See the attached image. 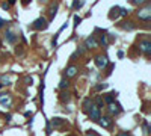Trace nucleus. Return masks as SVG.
Segmentation results:
<instances>
[{
    "label": "nucleus",
    "mask_w": 151,
    "mask_h": 136,
    "mask_svg": "<svg viewBox=\"0 0 151 136\" xmlns=\"http://www.w3.org/2000/svg\"><path fill=\"white\" fill-rule=\"evenodd\" d=\"M133 5H142V3H147L148 0H130Z\"/></svg>",
    "instance_id": "nucleus-19"
},
{
    "label": "nucleus",
    "mask_w": 151,
    "mask_h": 136,
    "mask_svg": "<svg viewBox=\"0 0 151 136\" xmlns=\"http://www.w3.org/2000/svg\"><path fill=\"white\" fill-rule=\"evenodd\" d=\"M119 15V8L118 6H115L110 9V14H109V18H117Z\"/></svg>",
    "instance_id": "nucleus-11"
},
{
    "label": "nucleus",
    "mask_w": 151,
    "mask_h": 136,
    "mask_svg": "<svg viewBox=\"0 0 151 136\" xmlns=\"http://www.w3.org/2000/svg\"><path fill=\"white\" fill-rule=\"evenodd\" d=\"M104 88H107V83H103V85H97V86H95V91H101V89H104Z\"/></svg>",
    "instance_id": "nucleus-22"
},
{
    "label": "nucleus",
    "mask_w": 151,
    "mask_h": 136,
    "mask_svg": "<svg viewBox=\"0 0 151 136\" xmlns=\"http://www.w3.org/2000/svg\"><path fill=\"white\" fill-rule=\"evenodd\" d=\"M138 17L140 18V20H144V21H148L150 18H151V6H145V8H142L138 11Z\"/></svg>",
    "instance_id": "nucleus-2"
},
{
    "label": "nucleus",
    "mask_w": 151,
    "mask_h": 136,
    "mask_svg": "<svg viewBox=\"0 0 151 136\" xmlns=\"http://www.w3.org/2000/svg\"><path fill=\"white\" fill-rule=\"evenodd\" d=\"M3 24H5V20H3V18H0V27H3Z\"/></svg>",
    "instance_id": "nucleus-27"
},
{
    "label": "nucleus",
    "mask_w": 151,
    "mask_h": 136,
    "mask_svg": "<svg viewBox=\"0 0 151 136\" xmlns=\"http://www.w3.org/2000/svg\"><path fill=\"white\" fill-rule=\"evenodd\" d=\"M85 47L86 49H95V47H98V42H97V39L94 36H89V38H86V41H85Z\"/></svg>",
    "instance_id": "nucleus-7"
},
{
    "label": "nucleus",
    "mask_w": 151,
    "mask_h": 136,
    "mask_svg": "<svg viewBox=\"0 0 151 136\" xmlns=\"http://www.w3.org/2000/svg\"><path fill=\"white\" fill-rule=\"evenodd\" d=\"M2 8H3V9H9V5H8V3H3Z\"/></svg>",
    "instance_id": "nucleus-26"
},
{
    "label": "nucleus",
    "mask_w": 151,
    "mask_h": 136,
    "mask_svg": "<svg viewBox=\"0 0 151 136\" xmlns=\"http://www.w3.org/2000/svg\"><path fill=\"white\" fill-rule=\"evenodd\" d=\"M91 104H92V101H91V98H86L85 101H83V107H85V111H86V112L89 111V107H91Z\"/></svg>",
    "instance_id": "nucleus-16"
},
{
    "label": "nucleus",
    "mask_w": 151,
    "mask_h": 136,
    "mask_svg": "<svg viewBox=\"0 0 151 136\" xmlns=\"http://www.w3.org/2000/svg\"><path fill=\"white\" fill-rule=\"evenodd\" d=\"M119 111H121V106H119V104H115V103H110V104H109V113L117 115Z\"/></svg>",
    "instance_id": "nucleus-10"
},
{
    "label": "nucleus",
    "mask_w": 151,
    "mask_h": 136,
    "mask_svg": "<svg viewBox=\"0 0 151 136\" xmlns=\"http://www.w3.org/2000/svg\"><path fill=\"white\" fill-rule=\"evenodd\" d=\"M77 71H79V68H77V67H74V65H71V67H68V68H67V71H65V79H70V77H74V76L77 74Z\"/></svg>",
    "instance_id": "nucleus-8"
},
{
    "label": "nucleus",
    "mask_w": 151,
    "mask_h": 136,
    "mask_svg": "<svg viewBox=\"0 0 151 136\" xmlns=\"http://www.w3.org/2000/svg\"><path fill=\"white\" fill-rule=\"evenodd\" d=\"M107 63H109L107 56H103V54H100V56H97V58H95V65L98 67V68H104V67H107Z\"/></svg>",
    "instance_id": "nucleus-5"
},
{
    "label": "nucleus",
    "mask_w": 151,
    "mask_h": 136,
    "mask_svg": "<svg viewBox=\"0 0 151 136\" xmlns=\"http://www.w3.org/2000/svg\"><path fill=\"white\" fill-rule=\"evenodd\" d=\"M6 39H8V42H15V35L11 30H8L6 32Z\"/></svg>",
    "instance_id": "nucleus-13"
},
{
    "label": "nucleus",
    "mask_w": 151,
    "mask_h": 136,
    "mask_svg": "<svg viewBox=\"0 0 151 136\" xmlns=\"http://www.w3.org/2000/svg\"><path fill=\"white\" fill-rule=\"evenodd\" d=\"M60 100H62V101H70V94L68 92L60 94Z\"/></svg>",
    "instance_id": "nucleus-18"
},
{
    "label": "nucleus",
    "mask_w": 151,
    "mask_h": 136,
    "mask_svg": "<svg viewBox=\"0 0 151 136\" xmlns=\"http://www.w3.org/2000/svg\"><path fill=\"white\" fill-rule=\"evenodd\" d=\"M41 2H47V0H41Z\"/></svg>",
    "instance_id": "nucleus-32"
},
{
    "label": "nucleus",
    "mask_w": 151,
    "mask_h": 136,
    "mask_svg": "<svg viewBox=\"0 0 151 136\" xmlns=\"http://www.w3.org/2000/svg\"><path fill=\"white\" fill-rule=\"evenodd\" d=\"M8 2H9V3H8V5H14V3L17 2V0H8Z\"/></svg>",
    "instance_id": "nucleus-28"
},
{
    "label": "nucleus",
    "mask_w": 151,
    "mask_h": 136,
    "mask_svg": "<svg viewBox=\"0 0 151 136\" xmlns=\"http://www.w3.org/2000/svg\"><path fill=\"white\" fill-rule=\"evenodd\" d=\"M129 14V11H127V9H124V8H119V15L121 17H126Z\"/></svg>",
    "instance_id": "nucleus-21"
},
{
    "label": "nucleus",
    "mask_w": 151,
    "mask_h": 136,
    "mask_svg": "<svg viewBox=\"0 0 151 136\" xmlns=\"http://www.w3.org/2000/svg\"><path fill=\"white\" fill-rule=\"evenodd\" d=\"M80 21H82V18L76 15V17H74V26H79V23H80Z\"/></svg>",
    "instance_id": "nucleus-23"
},
{
    "label": "nucleus",
    "mask_w": 151,
    "mask_h": 136,
    "mask_svg": "<svg viewBox=\"0 0 151 136\" xmlns=\"http://www.w3.org/2000/svg\"><path fill=\"white\" fill-rule=\"evenodd\" d=\"M2 86H3V85H2V83H0V88H2Z\"/></svg>",
    "instance_id": "nucleus-33"
},
{
    "label": "nucleus",
    "mask_w": 151,
    "mask_h": 136,
    "mask_svg": "<svg viewBox=\"0 0 151 136\" xmlns=\"http://www.w3.org/2000/svg\"><path fill=\"white\" fill-rule=\"evenodd\" d=\"M122 27H124V29H133L135 26H133V24H124Z\"/></svg>",
    "instance_id": "nucleus-25"
},
{
    "label": "nucleus",
    "mask_w": 151,
    "mask_h": 136,
    "mask_svg": "<svg viewBox=\"0 0 151 136\" xmlns=\"http://www.w3.org/2000/svg\"><path fill=\"white\" fill-rule=\"evenodd\" d=\"M0 45H2V41H0Z\"/></svg>",
    "instance_id": "nucleus-34"
},
{
    "label": "nucleus",
    "mask_w": 151,
    "mask_h": 136,
    "mask_svg": "<svg viewBox=\"0 0 151 136\" xmlns=\"http://www.w3.org/2000/svg\"><path fill=\"white\" fill-rule=\"evenodd\" d=\"M100 124H101V127H104V129H109V127L112 125V120H110V116H103V118H100Z\"/></svg>",
    "instance_id": "nucleus-9"
},
{
    "label": "nucleus",
    "mask_w": 151,
    "mask_h": 136,
    "mask_svg": "<svg viewBox=\"0 0 151 136\" xmlns=\"http://www.w3.org/2000/svg\"><path fill=\"white\" fill-rule=\"evenodd\" d=\"M95 103H97L95 106L101 107V106H103V98H101V97H97V98H95Z\"/></svg>",
    "instance_id": "nucleus-20"
},
{
    "label": "nucleus",
    "mask_w": 151,
    "mask_h": 136,
    "mask_svg": "<svg viewBox=\"0 0 151 136\" xmlns=\"http://www.w3.org/2000/svg\"><path fill=\"white\" fill-rule=\"evenodd\" d=\"M0 104L9 107V106L12 104V98H11V95H9V94H0Z\"/></svg>",
    "instance_id": "nucleus-6"
},
{
    "label": "nucleus",
    "mask_w": 151,
    "mask_h": 136,
    "mask_svg": "<svg viewBox=\"0 0 151 136\" xmlns=\"http://www.w3.org/2000/svg\"><path fill=\"white\" fill-rule=\"evenodd\" d=\"M32 26H33V29H37V30H46L48 27V21L44 17H39V18H37V20L33 21Z\"/></svg>",
    "instance_id": "nucleus-1"
},
{
    "label": "nucleus",
    "mask_w": 151,
    "mask_h": 136,
    "mask_svg": "<svg viewBox=\"0 0 151 136\" xmlns=\"http://www.w3.org/2000/svg\"><path fill=\"white\" fill-rule=\"evenodd\" d=\"M51 124L55 125V127H60L62 124H64V120H62V118H53Z\"/></svg>",
    "instance_id": "nucleus-14"
},
{
    "label": "nucleus",
    "mask_w": 151,
    "mask_h": 136,
    "mask_svg": "<svg viewBox=\"0 0 151 136\" xmlns=\"http://www.w3.org/2000/svg\"><path fill=\"white\" fill-rule=\"evenodd\" d=\"M101 44L104 45V47L107 45V39H106V35H103V36H101Z\"/></svg>",
    "instance_id": "nucleus-24"
},
{
    "label": "nucleus",
    "mask_w": 151,
    "mask_h": 136,
    "mask_svg": "<svg viewBox=\"0 0 151 136\" xmlns=\"http://www.w3.org/2000/svg\"><path fill=\"white\" fill-rule=\"evenodd\" d=\"M56 9H58V3L51 5V8H50V18H53V17L56 15Z\"/></svg>",
    "instance_id": "nucleus-17"
},
{
    "label": "nucleus",
    "mask_w": 151,
    "mask_h": 136,
    "mask_svg": "<svg viewBox=\"0 0 151 136\" xmlns=\"http://www.w3.org/2000/svg\"><path fill=\"white\" fill-rule=\"evenodd\" d=\"M86 136H97V135H95V133H92V132H91V133H88V135H86Z\"/></svg>",
    "instance_id": "nucleus-31"
},
{
    "label": "nucleus",
    "mask_w": 151,
    "mask_h": 136,
    "mask_svg": "<svg viewBox=\"0 0 151 136\" xmlns=\"http://www.w3.org/2000/svg\"><path fill=\"white\" fill-rule=\"evenodd\" d=\"M89 118L92 121H98L100 118H101V115H100V107L98 106H95V104H91V107H89Z\"/></svg>",
    "instance_id": "nucleus-3"
},
{
    "label": "nucleus",
    "mask_w": 151,
    "mask_h": 136,
    "mask_svg": "<svg viewBox=\"0 0 151 136\" xmlns=\"http://www.w3.org/2000/svg\"><path fill=\"white\" fill-rule=\"evenodd\" d=\"M113 95H117V92H110V94H107L104 97V101L107 103V104H110V103H113L115 101V97Z\"/></svg>",
    "instance_id": "nucleus-12"
},
{
    "label": "nucleus",
    "mask_w": 151,
    "mask_h": 136,
    "mask_svg": "<svg viewBox=\"0 0 151 136\" xmlns=\"http://www.w3.org/2000/svg\"><path fill=\"white\" fill-rule=\"evenodd\" d=\"M29 2H30V0H23V5H27Z\"/></svg>",
    "instance_id": "nucleus-30"
},
{
    "label": "nucleus",
    "mask_w": 151,
    "mask_h": 136,
    "mask_svg": "<svg viewBox=\"0 0 151 136\" xmlns=\"http://www.w3.org/2000/svg\"><path fill=\"white\" fill-rule=\"evenodd\" d=\"M68 85H70L68 79H62L60 83H59V88H60V89H65V88H68Z\"/></svg>",
    "instance_id": "nucleus-15"
},
{
    "label": "nucleus",
    "mask_w": 151,
    "mask_h": 136,
    "mask_svg": "<svg viewBox=\"0 0 151 136\" xmlns=\"http://www.w3.org/2000/svg\"><path fill=\"white\" fill-rule=\"evenodd\" d=\"M118 136H130V135H129V133H119Z\"/></svg>",
    "instance_id": "nucleus-29"
},
{
    "label": "nucleus",
    "mask_w": 151,
    "mask_h": 136,
    "mask_svg": "<svg viewBox=\"0 0 151 136\" xmlns=\"http://www.w3.org/2000/svg\"><path fill=\"white\" fill-rule=\"evenodd\" d=\"M139 50L142 53H145V54H150L151 53V42L148 39H144V41H140L139 42Z\"/></svg>",
    "instance_id": "nucleus-4"
}]
</instances>
